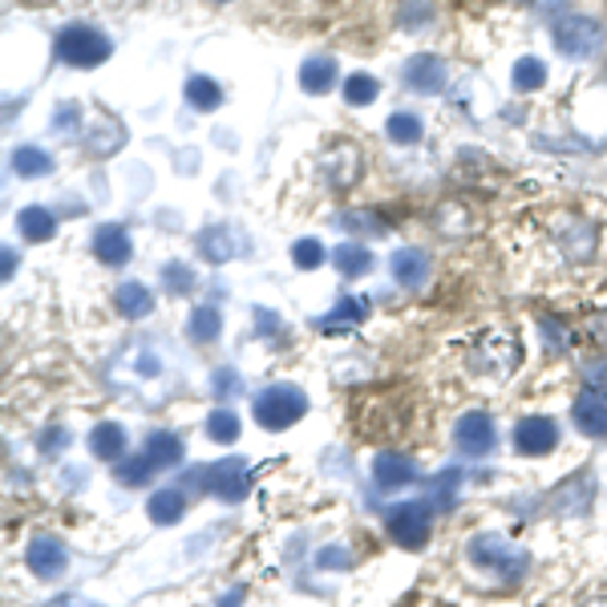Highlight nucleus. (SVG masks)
<instances>
[{
	"mask_svg": "<svg viewBox=\"0 0 607 607\" xmlns=\"http://www.w3.org/2000/svg\"><path fill=\"white\" fill-rule=\"evenodd\" d=\"M470 563L502 575V583H519L526 575V567H531V555L519 551L502 535H478L470 543Z\"/></svg>",
	"mask_w": 607,
	"mask_h": 607,
	"instance_id": "nucleus-1",
	"label": "nucleus"
},
{
	"mask_svg": "<svg viewBox=\"0 0 607 607\" xmlns=\"http://www.w3.org/2000/svg\"><path fill=\"white\" fill-rule=\"evenodd\" d=\"M57 57L65 61V65H73V70H94V65H101L106 57L113 53V45L106 33H98L94 25H70L57 33Z\"/></svg>",
	"mask_w": 607,
	"mask_h": 607,
	"instance_id": "nucleus-2",
	"label": "nucleus"
},
{
	"mask_svg": "<svg viewBox=\"0 0 607 607\" xmlns=\"http://www.w3.org/2000/svg\"><path fill=\"white\" fill-rule=\"evenodd\" d=\"M308 413V397L296 385H268L255 397V422L264 429H288Z\"/></svg>",
	"mask_w": 607,
	"mask_h": 607,
	"instance_id": "nucleus-3",
	"label": "nucleus"
},
{
	"mask_svg": "<svg viewBox=\"0 0 607 607\" xmlns=\"http://www.w3.org/2000/svg\"><path fill=\"white\" fill-rule=\"evenodd\" d=\"M555 49L571 61H587V57L604 45V25L595 21V16H583V13H567L555 21Z\"/></svg>",
	"mask_w": 607,
	"mask_h": 607,
	"instance_id": "nucleus-4",
	"label": "nucleus"
},
{
	"mask_svg": "<svg viewBox=\"0 0 607 607\" xmlns=\"http://www.w3.org/2000/svg\"><path fill=\"white\" fill-rule=\"evenodd\" d=\"M191 482H198L207 495L223 498V502H243V498H247V486H252L243 458H223V462L207 466L203 474H195Z\"/></svg>",
	"mask_w": 607,
	"mask_h": 607,
	"instance_id": "nucleus-5",
	"label": "nucleus"
},
{
	"mask_svg": "<svg viewBox=\"0 0 607 607\" xmlns=\"http://www.w3.org/2000/svg\"><path fill=\"white\" fill-rule=\"evenodd\" d=\"M385 531L405 551H417V547H425V538H429V507L425 502H401V507H393L385 514Z\"/></svg>",
	"mask_w": 607,
	"mask_h": 607,
	"instance_id": "nucleus-6",
	"label": "nucleus"
},
{
	"mask_svg": "<svg viewBox=\"0 0 607 607\" xmlns=\"http://www.w3.org/2000/svg\"><path fill=\"white\" fill-rule=\"evenodd\" d=\"M519 356H523V349H519V340L510 337V332H486L478 340V349H474V361L486 373H495V377H510L514 365H519Z\"/></svg>",
	"mask_w": 607,
	"mask_h": 607,
	"instance_id": "nucleus-7",
	"label": "nucleus"
},
{
	"mask_svg": "<svg viewBox=\"0 0 607 607\" xmlns=\"http://www.w3.org/2000/svg\"><path fill=\"white\" fill-rule=\"evenodd\" d=\"M453 441H458V450L470 453V458H486V453L495 450V422L486 417V413H466L458 429H453Z\"/></svg>",
	"mask_w": 607,
	"mask_h": 607,
	"instance_id": "nucleus-8",
	"label": "nucleus"
},
{
	"mask_svg": "<svg viewBox=\"0 0 607 607\" xmlns=\"http://www.w3.org/2000/svg\"><path fill=\"white\" fill-rule=\"evenodd\" d=\"M25 563L33 567L37 580H61V575H65V563H70V555H65V547H61V538L41 535V538L28 543Z\"/></svg>",
	"mask_w": 607,
	"mask_h": 607,
	"instance_id": "nucleus-9",
	"label": "nucleus"
},
{
	"mask_svg": "<svg viewBox=\"0 0 607 607\" xmlns=\"http://www.w3.org/2000/svg\"><path fill=\"white\" fill-rule=\"evenodd\" d=\"M405 85H410L413 94H425V98H434V94H441L446 89V61L434 53H417L405 61Z\"/></svg>",
	"mask_w": 607,
	"mask_h": 607,
	"instance_id": "nucleus-10",
	"label": "nucleus"
},
{
	"mask_svg": "<svg viewBox=\"0 0 607 607\" xmlns=\"http://www.w3.org/2000/svg\"><path fill=\"white\" fill-rule=\"evenodd\" d=\"M320 170L328 174V183L344 191V186H353L356 174H361V150H356L353 142H344V138L332 142L325 155H320Z\"/></svg>",
	"mask_w": 607,
	"mask_h": 607,
	"instance_id": "nucleus-11",
	"label": "nucleus"
},
{
	"mask_svg": "<svg viewBox=\"0 0 607 607\" xmlns=\"http://www.w3.org/2000/svg\"><path fill=\"white\" fill-rule=\"evenodd\" d=\"M514 446L526 458H543V453H551L559 446V425L551 417H523L519 429H514Z\"/></svg>",
	"mask_w": 607,
	"mask_h": 607,
	"instance_id": "nucleus-12",
	"label": "nucleus"
},
{
	"mask_svg": "<svg viewBox=\"0 0 607 607\" xmlns=\"http://www.w3.org/2000/svg\"><path fill=\"white\" fill-rule=\"evenodd\" d=\"M198 252H203V259H211V264H231L235 255L247 252V243H243V235L235 227L215 223L198 235Z\"/></svg>",
	"mask_w": 607,
	"mask_h": 607,
	"instance_id": "nucleus-13",
	"label": "nucleus"
},
{
	"mask_svg": "<svg viewBox=\"0 0 607 607\" xmlns=\"http://www.w3.org/2000/svg\"><path fill=\"white\" fill-rule=\"evenodd\" d=\"M94 255H98L106 268H122V264H130L134 247H130V231H126V227L101 223L98 231H94Z\"/></svg>",
	"mask_w": 607,
	"mask_h": 607,
	"instance_id": "nucleus-14",
	"label": "nucleus"
},
{
	"mask_svg": "<svg viewBox=\"0 0 607 607\" xmlns=\"http://www.w3.org/2000/svg\"><path fill=\"white\" fill-rule=\"evenodd\" d=\"M389 268H393V280L401 283V288L417 292V288H425V280H429V255H425L422 247H397L393 259H389Z\"/></svg>",
	"mask_w": 607,
	"mask_h": 607,
	"instance_id": "nucleus-15",
	"label": "nucleus"
},
{
	"mask_svg": "<svg viewBox=\"0 0 607 607\" xmlns=\"http://www.w3.org/2000/svg\"><path fill=\"white\" fill-rule=\"evenodd\" d=\"M571 417L580 425V434H587V438H607V397L604 393H595V389L580 393Z\"/></svg>",
	"mask_w": 607,
	"mask_h": 607,
	"instance_id": "nucleus-16",
	"label": "nucleus"
},
{
	"mask_svg": "<svg viewBox=\"0 0 607 607\" xmlns=\"http://www.w3.org/2000/svg\"><path fill=\"white\" fill-rule=\"evenodd\" d=\"M373 478H377L381 490H401V486H410V482L417 478V470H413V462L405 453L385 450V453H377V462H373Z\"/></svg>",
	"mask_w": 607,
	"mask_h": 607,
	"instance_id": "nucleus-17",
	"label": "nucleus"
},
{
	"mask_svg": "<svg viewBox=\"0 0 607 607\" xmlns=\"http://www.w3.org/2000/svg\"><path fill=\"white\" fill-rule=\"evenodd\" d=\"M113 304L118 312L126 316V320H142V316H150L155 312V296H150V288L138 280H126L118 292H113Z\"/></svg>",
	"mask_w": 607,
	"mask_h": 607,
	"instance_id": "nucleus-18",
	"label": "nucleus"
},
{
	"mask_svg": "<svg viewBox=\"0 0 607 607\" xmlns=\"http://www.w3.org/2000/svg\"><path fill=\"white\" fill-rule=\"evenodd\" d=\"M559 247L567 252V259H592L595 255V227L583 219H567V227L559 231Z\"/></svg>",
	"mask_w": 607,
	"mask_h": 607,
	"instance_id": "nucleus-19",
	"label": "nucleus"
},
{
	"mask_svg": "<svg viewBox=\"0 0 607 607\" xmlns=\"http://www.w3.org/2000/svg\"><path fill=\"white\" fill-rule=\"evenodd\" d=\"M332 82H337V61L332 57H308L300 65V89L304 94H328Z\"/></svg>",
	"mask_w": 607,
	"mask_h": 607,
	"instance_id": "nucleus-20",
	"label": "nucleus"
},
{
	"mask_svg": "<svg viewBox=\"0 0 607 607\" xmlns=\"http://www.w3.org/2000/svg\"><path fill=\"white\" fill-rule=\"evenodd\" d=\"M122 138H126V134H122V126H118L113 118H98V122H94V130H85V134H82L85 150H89L94 158L113 155V150L122 146Z\"/></svg>",
	"mask_w": 607,
	"mask_h": 607,
	"instance_id": "nucleus-21",
	"label": "nucleus"
},
{
	"mask_svg": "<svg viewBox=\"0 0 607 607\" xmlns=\"http://www.w3.org/2000/svg\"><path fill=\"white\" fill-rule=\"evenodd\" d=\"M89 450H94V458H101V462H118L122 453H126V429L113 422H101L94 434H89Z\"/></svg>",
	"mask_w": 607,
	"mask_h": 607,
	"instance_id": "nucleus-22",
	"label": "nucleus"
},
{
	"mask_svg": "<svg viewBox=\"0 0 607 607\" xmlns=\"http://www.w3.org/2000/svg\"><path fill=\"white\" fill-rule=\"evenodd\" d=\"M146 510H150V519H155L158 526L179 523V519L186 514V495H183V490H174V486H167V490H155V495H150V502H146Z\"/></svg>",
	"mask_w": 607,
	"mask_h": 607,
	"instance_id": "nucleus-23",
	"label": "nucleus"
},
{
	"mask_svg": "<svg viewBox=\"0 0 607 607\" xmlns=\"http://www.w3.org/2000/svg\"><path fill=\"white\" fill-rule=\"evenodd\" d=\"M16 227H21V235L33 243H45V240H53V231H57V219L49 207H25V211L16 215Z\"/></svg>",
	"mask_w": 607,
	"mask_h": 607,
	"instance_id": "nucleus-24",
	"label": "nucleus"
},
{
	"mask_svg": "<svg viewBox=\"0 0 607 607\" xmlns=\"http://www.w3.org/2000/svg\"><path fill=\"white\" fill-rule=\"evenodd\" d=\"M332 264H337L340 276L356 280V276L373 271V252H368L365 243H340L337 252H332Z\"/></svg>",
	"mask_w": 607,
	"mask_h": 607,
	"instance_id": "nucleus-25",
	"label": "nucleus"
},
{
	"mask_svg": "<svg viewBox=\"0 0 607 607\" xmlns=\"http://www.w3.org/2000/svg\"><path fill=\"white\" fill-rule=\"evenodd\" d=\"M462 482H466V474H462L458 466L441 470L438 478L429 482V507L453 510V502H458V490H462Z\"/></svg>",
	"mask_w": 607,
	"mask_h": 607,
	"instance_id": "nucleus-26",
	"label": "nucleus"
},
{
	"mask_svg": "<svg viewBox=\"0 0 607 607\" xmlns=\"http://www.w3.org/2000/svg\"><path fill=\"white\" fill-rule=\"evenodd\" d=\"M365 312H368V300H361V296H344L337 304V308L328 312L325 320H320V328H325V332H344V328H353V325H361V320H365Z\"/></svg>",
	"mask_w": 607,
	"mask_h": 607,
	"instance_id": "nucleus-27",
	"label": "nucleus"
},
{
	"mask_svg": "<svg viewBox=\"0 0 607 607\" xmlns=\"http://www.w3.org/2000/svg\"><path fill=\"white\" fill-rule=\"evenodd\" d=\"M9 162H13V170L21 179H41V174L53 170V158H49V150H41V146H16Z\"/></svg>",
	"mask_w": 607,
	"mask_h": 607,
	"instance_id": "nucleus-28",
	"label": "nucleus"
},
{
	"mask_svg": "<svg viewBox=\"0 0 607 607\" xmlns=\"http://www.w3.org/2000/svg\"><path fill=\"white\" fill-rule=\"evenodd\" d=\"M385 134H389L397 146H417V142H422V134H425V126H422V118H417V113L397 110V113H389V122H385Z\"/></svg>",
	"mask_w": 607,
	"mask_h": 607,
	"instance_id": "nucleus-29",
	"label": "nucleus"
},
{
	"mask_svg": "<svg viewBox=\"0 0 607 607\" xmlns=\"http://www.w3.org/2000/svg\"><path fill=\"white\" fill-rule=\"evenodd\" d=\"M146 453L155 458L158 470L179 466V462H183V438H179V434H150V438H146Z\"/></svg>",
	"mask_w": 607,
	"mask_h": 607,
	"instance_id": "nucleus-30",
	"label": "nucleus"
},
{
	"mask_svg": "<svg viewBox=\"0 0 607 607\" xmlns=\"http://www.w3.org/2000/svg\"><path fill=\"white\" fill-rule=\"evenodd\" d=\"M510 77H514V89H519V94L543 89V85H547V61H538V57H519Z\"/></svg>",
	"mask_w": 607,
	"mask_h": 607,
	"instance_id": "nucleus-31",
	"label": "nucleus"
},
{
	"mask_svg": "<svg viewBox=\"0 0 607 607\" xmlns=\"http://www.w3.org/2000/svg\"><path fill=\"white\" fill-rule=\"evenodd\" d=\"M186 101L195 106V110H215L219 101H223V89L211 82V77H203V73H195V77H186Z\"/></svg>",
	"mask_w": 607,
	"mask_h": 607,
	"instance_id": "nucleus-32",
	"label": "nucleus"
},
{
	"mask_svg": "<svg viewBox=\"0 0 607 607\" xmlns=\"http://www.w3.org/2000/svg\"><path fill=\"white\" fill-rule=\"evenodd\" d=\"M186 332H191V340H198V344H211V340H219V332H223V316H219V308H195L191 312V325H186Z\"/></svg>",
	"mask_w": 607,
	"mask_h": 607,
	"instance_id": "nucleus-33",
	"label": "nucleus"
},
{
	"mask_svg": "<svg viewBox=\"0 0 607 607\" xmlns=\"http://www.w3.org/2000/svg\"><path fill=\"white\" fill-rule=\"evenodd\" d=\"M337 223H340V231H349L353 240H361V235H385V231H389V223L377 219L373 211H344V215H337Z\"/></svg>",
	"mask_w": 607,
	"mask_h": 607,
	"instance_id": "nucleus-34",
	"label": "nucleus"
},
{
	"mask_svg": "<svg viewBox=\"0 0 607 607\" xmlns=\"http://www.w3.org/2000/svg\"><path fill=\"white\" fill-rule=\"evenodd\" d=\"M377 94H381V82H377V77H368V73L344 77V101H349V106H373Z\"/></svg>",
	"mask_w": 607,
	"mask_h": 607,
	"instance_id": "nucleus-35",
	"label": "nucleus"
},
{
	"mask_svg": "<svg viewBox=\"0 0 607 607\" xmlns=\"http://www.w3.org/2000/svg\"><path fill=\"white\" fill-rule=\"evenodd\" d=\"M434 21V4L429 0H401V13H397V25L413 33V28H425Z\"/></svg>",
	"mask_w": 607,
	"mask_h": 607,
	"instance_id": "nucleus-36",
	"label": "nucleus"
},
{
	"mask_svg": "<svg viewBox=\"0 0 607 607\" xmlns=\"http://www.w3.org/2000/svg\"><path fill=\"white\" fill-rule=\"evenodd\" d=\"M155 470H158L155 458L142 450L138 458H130V462H122V466H118V482H126V486H142V482L150 478Z\"/></svg>",
	"mask_w": 607,
	"mask_h": 607,
	"instance_id": "nucleus-37",
	"label": "nucleus"
},
{
	"mask_svg": "<svg viewBox=\"0 0 607 607\" xmlns=\"http://www.w3.org/2000/svg\"><path fill=\"white\" fill-rule=\"evenodd\" d=\"M207 434H211L215 441H235L240 438V417H235V413L231 410H215L211 417H207Z\"/></svg>",
	"mask_w": 607,
	"mask_h": 607,
	"instance_id": "nucleus-38",
	"label": "nucleus"
},
{
	"mask_svg": "<svg viewBox=\"0 0 607 607\" xmlns=\"http://www.w3.org/2000/svg\"><path fill=\"white\" fill-rule=\"evenodd\" d=\"M292 259H296V268L312 271L325 264V247H320V240H296V247H292Z\"/></svg>",
	"mask_w": 607,
	"mask_h": 607,
	"instance_id": "nucleus-39",
	"label": "nucleus"
},
{
	"mask_svg": "<svg viewBox=\"0 0 607 607\" xmlns=\"http://www.w3.org/2000/svg\"><path fill=\"white\" fill-rule=\"evenodd\" d=\"M53 130L57 134H82V106L77 101H61L53 113Z\"/></svg>",
	"mask_w": 607,
	"mask_h": 607,
	"instance_id": "nucleus-40",
	"label": "nucleus"
},
{
	"mask_svg": "<svg viewBox=\"0 0 607 607\" xmlns=\"http://www.w3.org/2000/svg\"><path fill=\"white\" fill-rule=\"evenodd\" d=\"M211 389L219 401H227V397H235L243 389V381L235 377V368H215V377H211Z\"/></svg>",
	"mask_w": 607,
	"mask_h": 607,
	"instance_id": "nucleus-41",
	"label": "nucleus"
},
{
	"mask_svg": "<svg viewBox=\"0 0 607 607\" xmlns=\"http://www.w3.org/2000/svg\"><path fill=\"white\" fill-rule=\"evenodd\" d=\"M162 276H167L170 292H191V288H195V271L186 268V264H167Z\"/></svg>",
	"mask_w": 607,
	"mask_h": 607,
	"instance_id": "nucleus-42",
	"label": "nucleus"
},
{
	"mask_svg": "<svg viewBox=\"0 0 607 607\" xmlns=\"http://www.w3.org/2000/svg\"><path fill=\"white\" fill-rule=\"evenodd\" d=\"M316 563L328 567V571H344V567H353V551L349 547H325L316 555Z\"/></svg>",
	"mask_w": 607,
	"mask_h": 607,
	"instance_id": "nucleus-43",
	"label": "nucleus"
},
{
	"mask_svg": "<svg viewBox=\"0 0 607 607\" xmlns=\"http://www.w3.org/2000/svg\"><path fill=\"white\" fill-rule=\"evenodd\" d=\"M538 328L547 332V344H551V349H571V332H567V328L559 325V320H551V316H543V320H538Z\"/></svg>",
	"mask_w": 607,
	"mask_h": 607,
	"instance_id": "nucleus-44",
	"label": "nucleus"
},
{
	"mask_svg": "<svg viewBox=\"0 0 607 607\" xmlns=\"http://www.w3.org/2000/svg\"><path fill=\"white\" fill-rule=\"evenodd\" d=\"M583 381L592 385L595 393H607V361H587L583 365Z\"/></svg>",
	"mask_w": 607,
	"mask_h": 607,
	"instance_id": "nucleus-45",
	"label": "nucleus"
},
{
	"mask_svg": "<svg viewBox=\"0 0 607 607\" xmlns=\"http://www.w3.org/2000/svg\"><path fill=\"white\" fill-rule=\"evenodd\" d=\"M526 9H535V13H543V16H567V0H523Z\"/></svg>",
	"mask_w": 607,
	"mask_h": 607,
	"instance_id": "nucleus-46",
	"label": "nucleus"
},
{
	"mask_svg": "<svg viewBox=\"0 0 607 607\" xmlns=\"http://www.w3.org/2000/svg\"><path fill=\"white\" fill-rule=\"evenodd\" d=\"M65 446H70V434H65V429H49V434L41 438L45 453H57V450H65Z\"/></svg>",
	"mask_w": 607,
	"mask_h": 607,
	"instance_id": "nucleus-47",
	"label": "nucleus"
},
{
	"mask_svg": "<svg viewBox=\"0 0 607 607\" xmlns=\"http://www.w3.org/2000/svg\"><path fill=\"white\" fill-rule=\"evenodd\" d=\"M13 268H16V255H13V247H4V271H0V276L13 280Z\"/></svg>",
	"mask_w": 607,
	"mask_h": 607,
	"instance_id": "nucleus-48",
	"label": "nucleus"
},
{
	"mask_svg": "<svg viewBox=\"0 0 607 607\" xmlns=\"http://www.w3.org/2000/svg\"><path fill=\"white\" fill-rule=\"evenodd\" d=\"M243 604V587H235V592H227L223 599H219V607H240Z\"/></svg>",
	"mask_w": 607,
	"mask_h": 607,
	"instance_id": "nucleus-49",
	"label": "nucleus"
},
{
	"mask_svg": "<svg viewBox=\"0 0 607 607\" xmlns=\"http://www.w3.org/2000/svg\"><path fill=\"white\" fill-rule=\"evenodd\" d=\"M592 332H595V340H607V312L592 320Z\"/></svg>",
	"mask_w": 607,
	"mask_h": 607,
	"instance_id": "nucleus-50",
	"label": "nucleus"
},
{
	"mask_svg": "<svg viewBox=\"0 0 607 607\" xmlns=\"http://www.w3.org/2000/svg\"><path fill=\"white\" fill-rule=\"evenodd\" d=\"M583 607H607V595H599V599H587Z\"/></svg>",
	"mask_w": 607,
	"mask_h": 607,
	"instance_id": "nucleus-51",
	"label": "nucleus"
}]
</instances>
